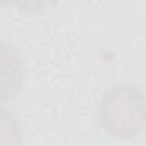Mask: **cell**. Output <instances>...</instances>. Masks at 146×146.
<instances>
[{
    "instance_id": "4",
    "label": "cell",
    "mask_w": 146,
    "mask_h": 146,
    "mask_svg": "<svg viewBox=\"0 0 146 146\" xmlns=\"http://www.w3.org/2000/svg\"><path fill=\"white\" fill-rule=\"evenodd\" d=\"M9 4H11V0H0V7H5Z\"/></svg>"
},
{
    "instance_id": "5",
    "label": "cell",
    "mask_w": 146,
    "mask_h": 146,
    "mask_svg": "<svg viewBox=\"0 0 146 146\" xmlns=\"http://www.w3.org/2000/svg\"><path fill=\"white\" fill-rule=\"evenodd\" d=\"M55 2H58V0H55Z\"/></svg>"
},
{
    "instance_id": "2",
    "label": "cell",
    "mask_w": 146,
    "mask_h": 146,
    "mask_svg": "<svg viewBox=\"0 0 146 146\" xmlns=\"http://www.w3.org/2000/svg\"><path fill=\"white\" fill-rule=\"evenodd\" d=\"M26 65L17 50L0 45V105L12 102L24 88Z\"/></svg>"
},
{
    "instance_id": "1",
    "label": "cell",
    "mask_w": 146,
    "mask_h": 146,
    "mask_svg": "<svg viewBox=\"0 0 146 146\" xmlns=\"http://www.w3.org/2000/svg\"><path fill=\"white\" fill-rule=\"evenodd\" d=\"M143 96L131 86L108 90L98 105L103 131L115 137H132L143 131Z\"/></svg>"
},
{
    "instance_id": "3",
    "label": "cell",
    "mask_w": 146,
    "mask_h": 146,
    "mask_svg": "<svg viewBox=\"0 0 146 146\" xmlns=\"http://www.w3.org/2000/svg\"><path fill=\"white\" fill-rule=\"evenodd\" d=\"M21 124L17 117L5 108V105H0V144H14L21 141Z\"/></svg>"
}]
</instances>
